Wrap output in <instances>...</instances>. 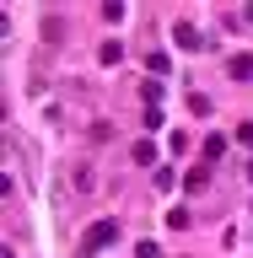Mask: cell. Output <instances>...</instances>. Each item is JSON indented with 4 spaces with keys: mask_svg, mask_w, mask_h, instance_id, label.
<instances>
[{
    "mask_svg": "<svg viewBox=\"0 0 253 258\" xmlns=\"http://www.w3.org/2000/svg\"><path fill=\"white\" fill-rule=\"evenodd\" d=\"M108 242H119V221H92L81 247H86V253H97V247H108Z\"/></svg>",
    "mask_w": 253,
    "mask_h": 258,
    "instance_id": "obj_1",
    "label": "cell"
},
{
    "mask_svg": "<svg viewBox=\"0 0 253 258\" xmlns=\"http://www.w3.org/2000/svg\"><path fill=\"white\" fill-rule=\"evenodd\" d=\"M173 43H178V48H189V54H199V48H210V43H205V32L194 27V22H173Z\"/></svg>",
    "mask_w": 253,
    "mask_h": 258,
    "instance_id": "obj_2",
    "label": "cell"
},
{
    "mask_svg": "<svg viewBox=\"0 0 253 258\" xmlns=\"http://www.w3.org/2000/svg\"><path fill=\"white\" fill-rule=\"evenodd\" d=\"M129 161L135 167H157V140H135L129 145Z\"/></svg>",
    "mask_w": 253,
    "mask_h": 258,
    "instance_id": "obj_3",
    "label": "cell"
},
{
    "mask_svg": "<svg viewBox=\"0 0 253 258\" xmlns=\"http://www.w3.org/2000/svg\"><path fill=\"white\" fill-rule=\"evenodd\" d=\"M226 76L232 81H253V54H232V59H226Z\"/></svg>",
    "mask_w": 253,
    "mask_h": 258,
    "instance_id": "obj_4",
    "label": "cell"
},
{
    "mask_svg": "<svg viewBox=\"0 0 253 258\" xmlns=\"http://www.w3.org/2000/svg\"><path fill=\"white\" fill-rule=\"evenodd\" d=\"M145 70H151V81H167V76H173V59L157 48V54H145Z\"/></svg>",
    "mask_w": 253,
    "mask_h": 258,
    "instance_id": "obj_5",
    "label": "cell"
},
{
    "mask_svg": "<svg viewBox=\"0 0 253 258\" xmlns=\"http://www.w3.org/2000/svg\"><path fill=\"white\" fill-rule=\"evenodd\" d=\"M151 183H157V194H173V188H178V172H173V167H157Z\"/></svg>",
    "mask_w": 253,
    "mask_h": 258,
    "instance_id": "obj_6",
    "label": "cell"
},
{
    "mask_svg": "<svg viewBox=\"0 0 253 258\" xmlns=\"http://www.w3.org/2000/svg\"><path fill=\"white\" fill-rule=\"evenodd\" d=\"M119 59H124V43H103L97 48V64H119Z\"/></svg>",
    "mask_w": 253,
    "mask_h": 258,
    "instance_id": "obj_7",
    "label": "cell"
},
{
    "mask_svg": "<svg viewBox=\"0 0 253 258\" xmlns=\"http://www.w3.org/2000/svg\"><path fill=\"white\" fill-rule=\"evenodd\" d=\"M226 156V140L221 135H205V161H221Z\"/></svg>",
    "mask_w": 253,
    "mask_h": 258,
    "instance_id": "obj_8",
    "label": "cell"
},
{
    "mask_svg": "<svg viewBox=\"0 0 253 258\" xmlns=\"http://www.w3.org/2000/svg\"><path fill=\"white\" fill-rule=\"evenodd\" d=\"M140 97H145V108H162V81H145Z\"/></svg>",
    "mask_w": 253,
    "mask_h": 258,
    "instance_id": "obj_9",
    "label": "cell"
},
{
    "mask_svg": "<svg viewBox=\"0 0 253 258\" xmlns=\"http://www.w3.org/2000/svg\"><path fill=\"white\" fill-rule=\"evenodd\" d=\"M70 183H76V188L86 194V188H92V167H76V172H70Z\"/></svg>",
    "mask_w": 253,
    "mask_h": 258,
    "instance_id": "obj_10",
    "label": "cell"
},
{
    "mask_svg": "<svg viewBox=\"0 0 253 258\" xmlns=\"http://www.w3.org/2000/svg\"><path fill=\"white\" fill-rule=\"evenodd\" d=\"M237 145H242V151H253V124H248V118L237 124Z\"/></svg>",
    "mask_w": 253,
    "mask_h": 258,
    "instance_id": "obj_11",
    "label": "cell"
},
{
    "mask_svg": "<svg viewBox=\"0 0 253 258\" xmlns=\"http://www.w3.org/2000/svg\"><path fill=\"white\" fill-rule=\"evenodd\" d=\"M135 258H162V247H157V242H140V247H135Z\"/></svg>",
    "mask_w": 253,
    "mask_h": 258,
    "instance_id": "obj_12",
    "label": "cell"
},
{
    "mask_svg": "<svg viewBox=\"0 0 253 258\" xmlns=\"http://www.w3.org/2000/svg\"><path fill=\"white\" fill-rule=\"evenodd\" d=\"M248 183H253V161H248Z\"/></svg>",
    "mask_w": 253,
    "mask_h": 258,
    "instance_id": "obj_13",
    "label": "cell"
},
{
    "mask_svg": "<svg viewBox=\"0 0 253 258\" xmlns=\"http://www.w3.org/2000/svg\"><path fill=\"white\" fill-rule=\"evenodd\" d=\"M248 215H253V205H248Z\"/></svg>",
    "mask_w": 253,
    "mask_h": 258,
    "instance_id": "obj_14",
    "label": "cell"
}]
</instances>
